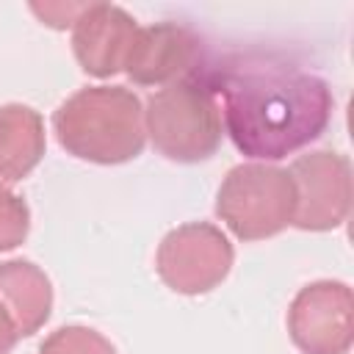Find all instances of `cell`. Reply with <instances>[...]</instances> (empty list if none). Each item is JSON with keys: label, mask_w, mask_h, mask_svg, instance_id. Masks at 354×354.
I'll return each instance as SVG.
<instances>
[{"label": "cell", "mask_w": 354, "mask_h": 354, "mask_svg": "<svg viewBox=\"0 0 354 354\" xmlns=\"http://www.w3.org/2000/svg\"><path fill=\"white\" fill-rule=\"evenodd\" d=\"M39 354H116V351L111 340H105L97 329L61 326L39 346Z\"/></svg>", "instance_id": "12"}, {"label": "cell", "mask_w": 354, "mask_h": 354, "mask_svg": "<svg viewBox=\"0 0 354 354\" xmlns=\"http://www.w3.org/2000/svg\"><path fill=\"white\" fill-rule=\"evenodd\" d=\"M351 290L343 282H313L301 288L288 313V332L304 354H348Z\"/></svg>", "instance_id": "7"}, {"label": "cell", "mask_w": 354, "mask_h": 354, "mask_svg": "<svg viewBox=\"0 0 354 354\" xmlns=\"http://www.w3.org/2000/svg\"><path fill=\"white\" fill-rule=\"evenodd\" d=\"M296 185L299 230H335L346 221L351 205V166L340 152H310L293 160L288 169Z\"/></svg>", "instance_id": "6"}, {"label": "cell", "mask_w": 354, "mask_h": 354, "mask_svg": "<svg viewBox=\"0 0 354 354\" xmlns=\"http://www.w3.org/2000/svg\"><path fill=\"white\" fill-rule=\"evenodd\" d=\"M28 224H30L28 205L17 194L0 185V252L19 246L28 235Z\"/></svg>", "instance_id": "13"}, {"label": "cell", "mask_w": 354, "mask_h": 354, "mask_svg": "<svg viewBox=\"0 0 354 354\" xmlns=\"http://www.w3.org/2000/svg\"><path fill=\"white\" fill-rule=\"evenodd\" d=\"M144 127L163 158L177 163L207 160L224 136L210 61L202 72L158 88L144 105Z\"/></svg>", "instance_id": "3"}, {"label": "cell", "mask_w": 354, "mask_h": 354, "mask_svg": "<svg viewBox=\"0 0 354 354\" xmlns=\"http://www.w3.org/2000/svg\"><path fill=\"white\" fill-rule=\"evenodd\" d=\"M17 340H19V335H17L14 324H11V318L6 315V310L0 307V354H8Z\"/></svg>", "instance_id": "14"}, {"label": "cell", "mask_w": 354, "mask_h": 354, "mask_svg": "<svg viewBox=\"0 0 354 354\" xmlns=\"http://www.w3.org/2000/svg\"><path fill=\"white\" fill-rule=\"evenodd\" d=\"M44 155V122L28 105L0 108V183H17Z\"/></svg>", "instance_id": "11"}, {"label": "cell", "mask_w": 354, "mask_h": 354, "mask_svg": "<svg viewBox=\"0 0 354 354\" xmlns=\"http://www.w3.org/2000/svg\"><path fill=\"white\" fill-rule=\"evenodd\" d=\"M138 33L136 19L111 3H86L72 25V47L83 72L108 77L124 69L127 53Z\"/></svg>", "instance_id": "9"}, {"label": "cell", "mask_w": 354, "mask_h": 354, "mask_svg": "<svg viewBox=\"0 0 354 354\" xmlns=\"http://www.w3.org/2000/svg\"><path fill=\"white\" fill-rule=\"evenodd\" d=\"M216 216L241 241L282 232L296 216V185L288 169L268 163H241L230 169L216 196Z\"/></svg>", "instance_id": "4"}, {"label": "cell", "mask_w": 354, "mask_h": 354, "mask_svg": "<svg viewBox=\"0 0 354 354\" xmlns=\"http://www.w3.org/2000/svg\"><path fill=\"white\" fill-rule=\"evenodd\" d=\"M232 268L227 235L205 221L171 230L158 249V274L177 293H207Z\"/></svg>", "instance_id": "5"}, {"label": "cell", "mask_w": 354, "mask_h": 354, "mask_svg": "<svg viewBox=\"0 0 354 354\" xmlns=\"http://www.w3.org/2000/svg\"><path fill=\"white\" fill-rule=\"evenodd\" d=\"M58 144L91 163H124L147 144L144 105L124 86H91L64 100L53 116Z\"/></svg>", "instance_id": "2"}, {"label": "cell", "mask_w": 354, "mask_h": 354, "mask_svg": "<svg viewBox=\"0 0 354 354\" xmlns=\"http://www.w3.org/2000/svg\"><path fill=\"white\" fill-rule=\"evenodd\" d=\"M0 307L19 337L33 335L50 318L53 307V288L44 271L28 260L0 263Z\"/></svg>", "instance_id": "10"}, {"label": "cell", "mask_w": 354, "mask_h": 354, "mask_svg": "<svg viewBox=\"0 0 354 354\" xmlns=\"http://www.w3.org/2000/svg\"><path fill=\"white\" fill-rule=\"evenodd\" d=\"M207 55L194 30L174 22L138 28L124 61V72L138 86H169L207 66Z\"/></svg>", "instance_id": "8"}, {"label": "cell", "mask_w": 354, "mask_h": 354, "mask_svg": "<svg viewBox=\"0 0 354 354\" xmlns=\"http://www.w3.org/2000/svg\"><path fill=\"white\" fill-rule=\"evenodd\" d=\"M210 83L221 97L224 133L257 163L304 149L332 122L329 83L282 55L235 53L210 61Z\"/></svg>", "instance_id": "1"}]
</instances>
